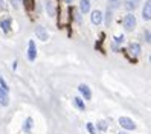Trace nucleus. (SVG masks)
I'll return each instance as SVG.
<instances>
[{
	"instance_id": "1",
	"label": "nucleus",
	"mask_w": 151,
	"mask_h": 134,
	"mask_svg": "<svg viewBox=\"0 0 151 134\" xmlns=\"http://www.w3.org/2000/svg\"><path fill=\"white\" fill-rule=\"evenodd\" d=\"M134 28H136V17L133 14H127L124 17V29L127 32H131L134 31Z\"/></svg>"
},
{
	"instance_id": "2",
	"label": "nucleus",
	"mask_w": 151,
	"mask_h": 134,
	"mask_svg": "<svg viewBox=\"0 0 151 134\" xmlns=\"http://www.w3.org/2000/svg\"><path fill=\"white\" fill-rule=\"evenodd\" d=\"M119 125H121L124 130H127V131L136 130V123L133 122L130 118H127V116H122V118H119Z\"/></svg>"
},
{
	"instance_id": "3",
	"label": "nucleus",
	"mask_w": 151,
	"mask_h": 134,
	"mask_svg": "<svg viewBox=\"0 0 151 134\" xmlns=\"http://www.w3.org/2000/svg\"><path fill=\"white\" fill-rule=\"evenodd\" d=\"M142 19L145 21L151 20V0H147L144 3V8H142Z\"/></svg>"
},
{
	"instance_id": "4",
	"label": "nucleus",
	"mask_w": 151,
	"mask_h": 134,
	"mask_svg": "<svg viewBox=\"0 0 151 134\" xmlns=\"http://www.w3.org/2000/svg\"><path fill=\"white\" fill-rule=\"evenodd\" d=\"M102 19H104V14H102L101 11H98V9L90 14V20H92V23H93L95 26H99V24L102 23Z\"/></svg>"
},
{
	"instance_id": "5",
	"label": "nucleus",
	"mask_w": 151,
	"mask_h": 134,
	"mask_svg": "<svg viewBox=\"0 0 151 134\" xmlns=\"http://www.w3.org/2000/svg\"><path fill=\"white\" fill-rule=\"evenodd\" d=\"M35 35H37V38H40L41 41H47L49 38V32L43 28V26H37L35 28Z\"/></svg>"
},
{
	"instance_id": "6",
	"label": "nucleus",
	"mask_w": 151,
	"mask_h": 134,
	"mask_svg": "<svg viewBox=\"0 0 151 134\" xmlns=\"http://www.w3.org/2000/svg\"><path fill=\"white\" fill-rule=\"evenodd\" d=\"M35 58H37V46H35V43L31 40L29 46H28V59L29 61H35Z\"/></svg>"
},
{
	"instance_id": "7",
	"label": "nucleus",
	"mask_w": 151,
	"mask_h": 134,
	"mask_svg": "<svg viewBox=\"0 0 151 134\" xmlns=\"http://www.w3.org/2000/svg\"><path fill=\"white\" fill-rule=\"evenodd\" d=\"M78 90H79V93L84 96V99H87V101L92 99V92H90V88H88L86 84H79L78 85Z\"/></svg>"
},
{
	"instance_id": "8",
	"label": "nucleus",
	"mask_w": 151,
	"mask_h": 134,
	"mask_svg": "<svg viewBox=\"0 0 151 134\" xmlns=\"http://www.w3.org/2000/svg\"><path fill=\"white\" fill-rule=\"evenodd\" d=\"M128 50H130V53L133 57H139L140 55V44L139 43H130L128 44Z\"/></svg>"
},
{
	"instance_id": "9",
	"label": "nucleus",
	"mask_w": 151,
	"mask_h": 134,
	"mask_svg": "<svg viewBox=\"0 0 151 134\" xmlns=\"http://www.w3.org/2000/svg\"><path fill=\"white\" fill-rule=\"evenodd\" d=\"M0 105H3V107L9 105V96H8V92L2 87H0Z\"/></svg>"
},
{
	"instance_id": "10",
	"label": "nucleus",
	"mask_w": 151,
	"mask_h": 134,
	"mask_svg": "<svg viewBox=\"0 0 151 134\" xmlns=\"http://www.w3.org/2000/svg\"><path fill=\"white\" fill-rule=\"evenodd\" d=\"M139 3H140V0H125L124 5H125V9L131 12V11H134L136 8L139 6Z\"/></svg>"
},
{
	"instance_id": "11",
	"label": "nucleus",
	"mask_w": 151,
	"mask_h": 134,
	"mask_svg": "<svg viewBox=\"0 0 151 134\" xmlns=\"http://www.w3.org/2000/svg\"><path fill=\"white\" fill-rule=\"evenodd\" d=\"M0 28H2V31L5 34H8L11 31V19L9 17H6V19H3L2 21H0Z\"/></svg>"
},
{
	"instance_id": "12",
	"label": "nucleus",
	"mask_w": 151,
	"mask_h": 134,
	"mask_svg": "<svg viewBox=\"0 0 151 134\" xmlns=\"http://www.w3.org/2000/svg\"><path fill=\"white\" fill-rule=\"evenodd\" d=\"M79 9L83 14L90 12V0H79Z\"/></svg>"
},
{
	"instance_id": "13",
	"label": "nucleus",
	"mask_w": 151,
	"mask_h": 134,
	"mask_svg": "<svg viewBox=\"0 0 151 134\" xmlns=\"http://www.w3.org/2000/svg\"><path fill=\"white\" fill-rule=\"evenodd\" d=\"M46 11H47L49 17L55 15V6H54V2H52V0H46Z\"/></svg>"
},
{
	"instance_id": "14",
	"label": "nucleus",
	"mask_w": 151,
	"mask_h": 134,
	"mask_svg": "<svg viewBox=\"0 0 151 134\" xmlns=\"http://www.w3.org/2000/svg\"><path fill=\"white\" fill-rule=\"evenodd\" d=\"M32 125H34L32 118H28V119L24 120V125H23V130H24V133H31V130H32Z\"/></svg>"
},
{
	"instance_id": "15",
	"label": "nucleus",
	"mask_w": 151,
	"mask_h": 134,
	"mask_svg": "<svg viewBox=\"0 0 151 134\" xmlns=\"http://www.w3.org/2000/svg\"><path fill=\"white\" fill-rule=\"evenodd\" d=\"M121 43H124V37H122V35H118V37L113 40V44H111L113 50H118V49H119V44H121Z\"/></svg>"
},
{
	"instance_id": "16",
	"label": "nucleus",
	"mask_w": 151,
	"mask_h": 134,
	"mask_svg": "<svg viewBox=\"0 0 151 134\" xmlns=\"http://www.w3.org/2000/svg\"><path fill=\"white\" fill-rule=\"evenodd\" d=\"M73 104H75V105H76L81 111H84V110H86V105H84V102H83L81 97H78V96H76V97H73Z\"/></svg>"
},
{
	"instance_id": "17",
	"label": "nucleus",
	"mask_w": 151,
	"mask_h": 134,
	"mask_svg": "<svg viewBox=\"0 0 151 134\" xmlns=\"http://www.w3.org/2000/svg\"><path fill=\"white\" fill-rule=\"evenodd\" d=\"M122 0H109V8H111V9H118V8L121 6Z\"/></svg>"
},
{
	"instance_id": "18",
	"label": "nucleus",
	"mask_w": 151,
	"mask_h": 134,
	"mask_svg": "<svg viewBox=\"0 0 151 134\" xmlns=\"http://www.w3.org/2000/svg\"><path fill=\"white\" fill-rule=\"evenodd\" d=\"M111 23V8H107V11H105V24L110 26Z\"/></svg>"
},
{
	"instance_id": "19",
	"label": "nucleus",
	"mask_w": 151,
	"mask_h": 134,
	"mask_svg": "<svg viewBox=\"0 0 151 134\" xmlns=\"http://www.w3.org/2000/svg\"><path fill=\"white\" fill-rule=\"evenodd\" d=\"M86 128H87V131L90 133V134H96V128L93 127V123H90V122H88V123L86 125Z\"/></svg>"
},
{
	"instance_id": "20",
	"label": "nucleus",
	"mask_w": 151,
	"mask_h": 134,
	"mask_svg": "<svg viewBox=\"0 0 151 134\" xmlns=\"http://www.w3.org/2000/svg\"><path fill=\"white\" fill-rule=\"evenodd\" d=\"M98 130H99V131H107V122L101 120L99 123H98Z\"/></svg>"
},
{
	"instance_id": "21",
	"label": "nucleus",
	"mask_w": 151,
	"mask_h": 134,
	"mask_svg": "<svg viewBox=\"0 0 151 134\" xmlns=\"http://www.w3.org/2000/svg\"><path fill=\"white\" fill-rule=\"evenodd\" d=\"M0 87H2V88H5V90L6 92H9V87H8V84H6V81H5V79L2 78V75H0Z\"/></svg>"
},
{
	"instance_id": "22",
	"label": "nucleus",
	"mask_w": 151,
	"mask_h": 134,
	"mask_svg": "<svg viewBox=\"0 0 151 134\" xmlns=\"http://www.w3.org/2000/svg\"><path fill=\"white\" fill-rule=\"evenodd\" d=\"M145 41H147L148 44H151V31H147V32H145Z\"/></svg>"
},
{
	"instance_id": "23",
	"label": "nucleus",
	"mask_w": 151,
	"mask_h": 134,
	"mask_svg": "<svg viewBox=\"0 0 151 134\" xmlns=\"http://www.w3.org/2000/svg\"><path fill=\"white\" fill-rule=\"evenodd\" d=\"M2 9H5V2H3V0H0V11H2Z\"/></svg>"
},
{
	"instance_id": "24",
	"label": "nucleus",
	"mask_w": 151,
	"mask_h": 134,
	"mask_svg": "<svg viewBox=\"0 0 151 134\" xmlns=\"http://www.w3.org/2000/svg\"><path fill=\"white\" fill-rule=\"evenodd\" d=\"M23 2L26 3V6H28V8H29V6H31V2H32V0H23Z\"/></svg>"
},
{
	"instance_id": "25",
	"label": "nucleus",
	"mask_w": 151,
	"mask_h": 134,
	"mask_svg": "<svg viewBox=\"0 0 151 134\" xmlns=\"http://www.w3.org/2000/svg\"><path fill=\"white\" fill-rule=\"evenodd\" d=\"M64 2H66V3H72V2H73V0H64Z\"/></svg>"
},
{
	"instance_id": "26",
	"label": "nucleus",
	"mask_w": 151,
	"mask_h": 134,
	"mask_svg": "<svg viewBox=\"0 0 151 134\" xmlns=\"http://www.w3.org/2000/svg\"><path fill=\"white\" fill-rule=\"evenodd\" d=\"M150 62H151V53H150Z\"/></svg>"
},
{
	"instance_id": "27",
	"label": "nucleus",
	"mask_w": 151,
	"mask_h": 134,
	"mask_svg": "<svg viewBox=\"0 0 151 134\" xmlns=\"http://www.w3.org/2000/svg\"><path fill=\"white\" fill-rule=\"evenodd\" d=\"M119 134H125V133H119Z\"/></svg>"
},
{
	"instance_id": "28",
	"label": "nucleus",
	"mask_w": 151,
	"mask_h": 134,
	"mask_svg": "<svg viewBox=\"0 0 151 134\" xmlns=\"http://www.w3.org/2000/svg\"><path fill=\"white\" fill-rule=\"evenodd\" d=\"M17 2H22V0H17Z\"/></svg>"
}]
</instances>
